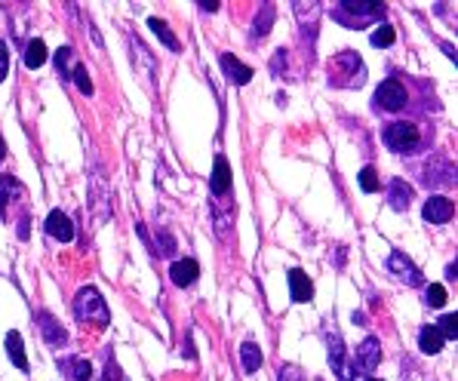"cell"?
Here are the masks:
<instances>
[{"instance_id":"1","label":"cell","mask_w":458,"mask_h":381,"mask_svg":"<svg viewBox=\"0 0 458 381\" xmlns=\"http://www.w3.org/2000/svg\"><path fill=\"white\" fill-rule=\"evenodd\" d=\"M385 3L382 0H341L336 3V19L345 25H366L372 19H382Z\"/></svg>"},{"instance_id":"2","label":"cell","mask_w":458,"mask_h":381,"mask_svg":"<svg viewBox=\"0 0 458 381\" xmlns=\"http://www.w3.org/2000/svg\"><path fill=\"white\" fill-rule=\"evenodd\" d=\"M74 314H77V320H87V323H99V326L111 323V314H108V305H105L102 292L92 289V286H83V289L77 292Z\"/></svg>"},{"instance_id":"3","label":"cell","mask_w":458,"mask_h":381,"mask_svg":"<svg viewBox=\"0 0 458 381\" xmlns=\"http://www.w3.org/2000/svg\"><path fill=\"white\" fill-rule=\"evenodd\" d=\"M385 145L391 148V151L397 154H406L413 151V148L418 145V129L413 127V123H391V127L385 129Z\"/></svg>"},{"instance_id":"4","label":"cell","mask_w":458,"mask_h":381,"mask_svg":"<svg viewBox=\"0 0 458 381\" xmlns=\"http://www.w3.org/2000/svg\"><path fill=\"white\" fill-rule=\"evenodd\" d=\"M375 105L385 108V111H400L406 105V89H403L400 80H385L382 87L375 89Z\"/></svg>"},{"instance_id":"5","label":"cell","mask_w":458,"mask_h":381,"mask_svg":"<svg viewBox=\"0 0 458 381\" xmlns=\"http://www.w3.org/2000/svg\"><path fill=\"white\" fill-rule=\"evenodd\" d=\"M345 68L348 71V80H345V87H360L363 83V77H366V71H363V62L357 52L351 50H345V52H338L336 56V65H332V71H341Z\"/></svg>"},{"instance_id":"6","label":"cell","mask_w":458,"mask_h":381,"mask_svg":"<svg viewBox=\"0 0 458 381\" xmlns=\"http://www.w3.org/2000/svg\"><path fill=\"white\" fill-rule=\"evenodd\" d=\"M378 363H382V345H378V338H366L360 347H357L354 366L369 375V372H375Z\"/></svg>"},{"instance_id":"7","label":"cell","mask_w":458,"mask_h":381,"mask_svg":"<svg viewBox=\"0 0 458 381\" xmlns=\"http://www.w3.org/2000/svg\"><path fill=\"white\" fill-rule=\"evenodd\" d=\"M452 213H455V203L449 197H428L424 200V206H422V215L434 224H446L449 219H452Z\"/></svg>"},{"instance_id":"8","label":"cell","mask_w":458,"mask_h":381,"mask_svg":"<svg viewBox=\"0 0 458 381\" xmlns=\"http://www.w3.org/2000/svg\"><path fill=\"white\" fill-rule=\"evenodd\" d=\"M387 268H391V274H397L403 283L409 286H422V271L415 268L413 261L406 259L403 252H391V259H387Z\"/></svg>"},{"instance_id":"9","label":"cell","mask_w":458,"mask_h":381,"mask_svg":"<svg viewBox=\"0 0 458 381\" xmlns=\"http://www.w3.org/2000/svg\"><path fill=\"white\" fill-rule=\"evenodd\" d=\"M46 234L62 240V243H71V240H74V224H71V219H68L65 213H62V209H52V213L46 215Z\"/></svg>"},{"instance_id":"10","label":"cell","mask_w":458,"mask_h":381,"mask_svg":"<svg viewBox=\"0 0 458 381\" xmlns=\"http://www.w3.org/2000/svg\"><path fill=\"white\" fill-rule=\"evenodd\" d=\"M222 71L228 74V80L231 83H237V87H246V83L252 80V68L250 65H243L240 59H234L231 52H222Z\"/></svg>"},{"instance_id":"11","label":"cell","mask_w":458,"mask_h":381,"mask_svg":"<svg viewBox=\"0 0 458 381\" xmlns=\"http://www.w3.org/2000/svg\"><path fill=\"white\" fill-rule=\"evenodd\" d=\"M289 292H292V301H299V305L310 301V295H314V283H310V277L301 268L289 271Z\"/></svg>"},{"instance_id":"12","label":"cell","mask_w":458,"mask_h":381,"mask_svg":"<svg viewBox=\"0 0 458 381\" xmlns=\"http://www.w3.org/2000/svg\"><path fill=\"white\" fill-rule=\"evenodd\" d=\"M197 274H200V264L194 259H178V261H173V268H169V277H173L176 286H191L194 280H197Z\"/></svg>"},{"instance_id":"13","label":"cell","mask_w":458,"mask_h":381,"mask_svg":"<svg viewBox=\"0 0 458 381\" xmlns=\"http://www.w3.org/2000/svg\"><path fill=\"white\" fill-rule=\"evenodd\" d=\"M215 197H224L231 191V166L224 157H215V166H213V182H209Z\"/></svg>"},{"instance_id":"14","label":"cell","mask_w":458,"mask_h":381,"mask_svg":"<svg viewBox=\"0 0 458 381\" xmlns=\"http://www.w3.org/2000/svg\"><path fill=\"white\" fill-rule=\"evenodd\" d=\"M443 345H446V338L440 336V329H437V326H424V329L418 332V347H422V354L434 357V354H440V351H443Z\"/></svg>"},{"instance_id":"15","label":"cell","mask_w":458,"mask_h":381,"mask_svg":"<svg viewBox=\"0 0 458 381\" xmlns=\"http://www.w3.org/2000/svg\"><path fill=\"white\" fill-rule=\"evenodd\" d=\"M387 200H391V206L403 213V209H409V200H413V188H409L406 182H400V178H394L391 185H387Z\"/></svg>"},{"instance_id":"16","label":"cell","mask_w":458,"mask_h":381,"mask_svg":"<svg viewBox=\"0 0 458 381\" xmlns=\"http://www.w3.org/2000/svg\"><path fill=\"white\" fill-rule=\"evenodd\" d=\"M329 363L341 381H351V369H345V345H341V336H332V341H329Z\"/></svg>"},{"instance_id":"17","label":"cell","mask_w":458,"mask_h":381,"mask_svg":"<svg viewBox=\"0 0 458 381\" xmlns=\"http://www.w3.org/2000/svg\"><path fill=\"white\" fill-rule=\"evenodd\" d=\"M6 354H10V360H13L15 369L28 372V357H25V347H22V336L15 329L6 332Z\"/></svg>"},{"instance_id":"18","label":"cell","mask_w":458,"mask_h":381,"mask_svg":"<svg viewBox=\"0 0 458 381\" xmlns=\"http://www.w3.org/2000/svg\"><path fill=\"white\" fill-rule=\"evenodd\" d=\"M37 323H41V332L46 336V341H50V345H65V332L59 329V323L52 320V314H41L37 317Z\"/></svg>"},{"instance_id":"19","label":"cell","mask_w":458,"mask_h":381,"mask_svg":"<svg viewBox=\"0 0 458 381\" xmlns=\"http://www.w3.org/2000/svg\"><path fill=\"white\" fill-rule=\"evenodd\" d=\"M148 28H151L154 34H157L160 41L166 43V46H169V50H173V52H178V50H182V43H178V37L173 34V31H169V25H166V22H160V19H157V15H151V19H148Z\"/></svg>"},{"instance_id":"20","label":"cell","mask_w":458,"mask_h":381,"mask_svg":"<svg viewBox=\"0 0 458 381\" xmlns=\"http://www.w3.org/2000/svg\"><path fill=\"white\" fill-rule=\"evenodd\" d=\"M240 360H243V369L246 372H259L262 369V351L255 341H243V347H240Z\"/></svg>"},{"instance_id":"21","label":"cell","mask_w":458,"mask_h":381,"mask_svg":"<svg viewBox=\"0 0 458 381\" xmlns=\"http://www.w3.org/2000/svg\"><path fill=\"white\" fill-rule=\"evenodd\" d=\"M43 62H46V43L37 37V41H31L28 50H25V65L28 68H41Z\"/></svg>"},{"instance_id":"22","label":"cell","mask_w":458,"mask_h":381,"mask_svg":"<svg viewBox=\"0 0 458 381\" xmlns=\"http://www.w3.org/2000/svg\"><path fill=\"white\" fill-rule=\"evenodd\" d=\"M394 37H397V34H394V25H387V22H382V25H378L375 31H372V37H369V41H372V46H378V50H382V46H391V43H394Z\"/></svg>"},{"instance_id":"23","label":"cell","mask_w":458,"mask_h":381,"mask_svg":"<svg viewBox=\"0 0 458 381\" xmlns=\"http://www.w3.org/2000/svg\"><path fill=\"white\" fill-rule=\"evenodd\" d=\"M271 25H274V3H265V6H262V19H255V31H252V34L265 37Z\"/></svg>"},{"instance_id":"24","label":"cell","mask_w":458,"mask_h":381,"mask_svg":"<svg viewBox=\"0 0 458 381\" xmlns=\"http://www.w3.org/2000/svg\"><path fill=\"white\" fill-rule=\"evenodd\" d=\"M360 188L366 194H375L378 188H382V182H378V173L372 166H363L360 169Z\"/></svg>"},{"instance_id":"25","label":"cell","mask_w":458,"mask_h":381,"mask_svg":"<svg viewBox=\"0 0 458 381\" xmlns=\"http://www.w3.org/2000/svg\"><path fill=\"white\" fill-rule=\"evenodd\" d=\"M424 301H428L431 308H443V305H446V286L431 283L428 289H424Z\"/></svg>"},{"instance_id":"26","label":"cell","mask_w":458,"mask_h":381,"mask_svg":"<svg viewBox=\"0 0 458 381\" xmlns=\"http://www.w3.org/2000/svg\"><path fill=\"white\" fill-rule=\"evenodd\" d=\"M65 369H71V375L77 381H90V375H92V366L87 360H65Z\"/></svg>"},{"instance_id":"27","label":"cell","mask_w":458,"mask_h":381,"mask_svg":"<svg viewBox=\"0 0 458 381\" xmlns=\"http://www.w3.org/2000/svg\"><path fill=\"white\" fill-rule=\"evenodd\" d=\"M437 329H440V336H443V338H455L458 336V317L455 314H443V317H440V323H437Z\"/></svg>"},{"instance_id":"28","label":"cell","mask_w":458,"mask_h":381,"mask_svg":"<svg viewBox=\"0 0 458 381\" xmlns=\"http://www.w3.org/2000/svg\"><path fill=\"white\" fill-rule=\"evenodd\" d=\"M74 80H77V89L87 92V96H92V80H90V74H87V68H83V65L74 68Z\"/></svg>"},{"instance_id":"29","label":"cell","mask_w":458,"mask_h":381,"mask_svg":"<svg viewBox=\"0 0 458 381\" xmlns=\"http://www.w3.org/2000/svg\"><path fill=\"white\" fill-rule=\"evenodd\" d=\"M19 188V185L13 182V175H0V209H3V203H6V197Z\"/></svg>"},{"instance_id":"30","label":"cell","mask_w":458,"mask_h":381,"mask_svg":"<svg viewBox=\"0 0 458 381\" xmlns=\"http://www.w3.org/2000/svg\"><path fill=\"white\" fill-rule=\"evenodd\" d=\"M280 381H305V375H301L296 366H283L280 369Z\"/></svg>"},{"instance_id":"31","label":"cell","mask_w":458,"mask_h":381,"mask_svg":"<svg viewBox=\"0 0 458 381\" xmlns=\"http://www.w3.org/2000/svg\"><path fill=\"white\" fill-rule=\"evenodd\" d=\"M6 68H10V56H6V43L0 41V83L6 80Z\"/></svg>"},{"instance_id":"32","label":"cell","mask_w":458,"mask_h":381,"mask_svg":"<svg viewBox=\"0 0 458 381\" xmlns=\"http://www.w3.org/2000/svg\"><path fill=\"white\" fill-rule=\"evenodd\" d=\"M197 6H200V10H206V13H215V10H219V6H222V3H219V0H200Z\"/></svg>"},{"instance_id":"33","label":"cell","mask_w":458,"mask_h":381,"mask_svg":"<svg viewBox=\"0 0 458 381\" xmlns=\"http://www.w3.org/2000/svg\"><path fill=\"white\" fill-rule=\"evenodd\" d=\"M6 157V145H3V136H0V160Z\"/></svg>"},{"instance_id":"34","label":"cell","mask_w":458,"mask_h":381,"mask_svg":"<svg viewBox=\"0 0 458 381\" xmlns=\"http://www.w3.org/2000/svg\"><path fill=\"white\" fill-rule=\"evenodd\" d=\"M366 381H378V378H366Z\"/></svg>"}]
</instances>
